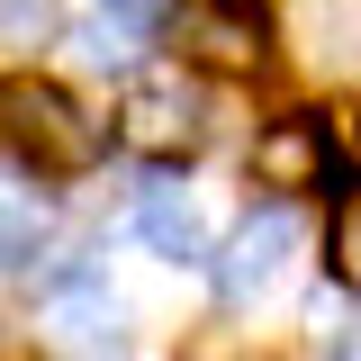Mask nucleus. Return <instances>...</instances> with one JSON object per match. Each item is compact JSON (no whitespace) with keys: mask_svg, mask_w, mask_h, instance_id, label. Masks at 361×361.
<instances>
[{"mask_svg":"<svg viewBox=\"0 0 361 361\" xmlns=\"http://www.w3.org/2000/svg\"><path fill=\"white\" fill-rule=\"evenodd\" d=\"M109 109H90L82 82H63V73H37V63H9L0 73V154L18 163V172L37 180H90L109 163Z\"/></svg>","mask_w":361,"mask_h":361,"instance_id":"f257e3e1","label":"nucleus"},{"mask_svg":"<svg viewBox=\"0 0 361 361\" xmlns=\"http://www.w3.org/2000/svg\"><path fill=\"white\" fill-rule=\"evenodd\" d=\"M45 334H54V353H73V361H127L135 353L127 298L109 289V271L90 253L45 262Z\"/></svg>","mask_w":361,"mask_h":361,"instance_id":"423d86ee","label":"nucleus"},{"mask_svg":"<svg viewBox=\"0 0 361 361\" xmlns=\"http://www.w3.org/2000/svg\"><path fill=\"white\" fill-rule=\"evenodd\" d=\"M280 37L307 73L353 82L361 73V0H280Z\"/></svg>","mask_w":361,"mask_h":361,"instance_id":"6e6552de","label":"nucleus"},{"mask_svg":"<svg viewBox=\"0 0 361 361\" xmlns=\"http://www.w3.org/2000/svg\"><path fill=\"white\" fill-rule=\"evenodd\" d=\"M172 54L199 82H262L280 63V9L271 0H180Z\"/></svg>","mask_w":361,"mask_h":361,"instance_id":"7ed1b4c3","label":"nucleus"},{"mask_svg":"<svg viewBox=\"0 0 361 361\" xmlns=\"http://www.w3.org/2000/svg\"><path fill=\"white\" fill-rule=\"evenodd\" d=\"M334 361H361V334H353V343H343V353H334Z\"/></svg>","mask_w":361,"mask_h":361,"instance_id":"ddd939ff","label":"nucleus"},{"mask_svg":"<svg viewBox=\"0 0 361 361\" xmlns=\"http://www.w3.org/2000/svg\"><path fill=\"white\" fill-rule=\"evenodd\" d=\"M208 90L217 82H199L190 63H145L127 82V99L109 109V127H118V145L127 154H145V163H190L199 145H208V127H217V109H208Z\"/></svg>","mask_w":361,"mask_h":361,"instance_id":"f03ea898","label":"nucleus"},{"mask_svg":"<svg viewBox=\"0 0 361 361\" xmlns=\"http://www.w3.org/2000/svg\"><path fill=\"white\" fill-rule=\"evenodd\" d=\"M244 172L262 180L271 199H343V190H353V172H343V135H334V118L307 109V99L271 109L262 127H253Z\"/></svg>","mask_w":361,"mask_h":361,"instance_id":"20e7f679","label":"nucleus"},{"mask_svg":"<svg viewBox=\"0 0 361 361\" xmlns=\"http://www.w3.org/2000/svg\"><path fill=\"white\" fill-rule=\"evenodd\" d=\"M73 37V9L63 0H0V54H45V45H63Z\"/></svg>","mask_w":361,"mask_h":361,"instance_id":"9d476101","label":"nucleus"},{"mask_svg":"<svg viewBox=\"0 0 361 361\" xmlns=\"http://www.w3.org/2000/svg\"><path fill=\"white\" fill-rule=\"evenodd\" d=\"M45 253H54V180L0 163V280L45 271Z\"/></svg>","mask_w":361,"mask_h":361,"instance_id":"1a4fd4ad","label":"nucleus"},{"mask_svg":"<svg viewBox=\"0 0 361 361\" xmlns=\"http://www.w3.org/2000/svg\"><path fill=\"white\" fill-rule=\"evenodd\" d=\"M127 226H135V244L154 253V262H180V271H208L217 262V217H208V199H199V180H180V172H154L135 180V199H127Z\"/></svg>","mask_w":361,"mask_h":361,"instance_id":"0eeeda50","label":"nucleus"},{"mask_svg":"<svg viewBox=\"0 0 361 361\" xmlns=\"http://www.w3.org/2000/svg\"><path fill=\"white\" fill-rule=\"evenodd\" d=\"M325 271L361 298V180L334 199V217H325Z\"/></svg>","mask_w":361,"mask_h":361,"instance_id":"9b49d317","label":"nucleus"},{"mask_svg":"<svg viewBox=\"0 0 361 361\" xmlns=\"http://www.w3.org/2000/svg\"><path fill=\"white\" fill-rule=\"evenodd\" d=\"M99 9H118V18H135L145 37H172V9H180V0H99Z\"/></svg>","mask_w":361,"mask_h":361,"instance_id":"f8f14e48","label":"nucleus"},{"mask_svg":"<svg viewBox=\"0 0 361 361\" xmlns=\"http://www.w3.org/2000/svg\"><path fill=\"white\" fill-rule=\"evenodd\" d=\"M298 262H307V226H298V208H289V199H253V208L217 235L208 280H217L226 307H262V298H280V289L298 280Z\"/></svg>","mask_w":361,"mask_h":361,"instance_id":"39448f33","label":"nucleus"}]
</instances>
